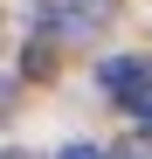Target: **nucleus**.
<instances>
[{
  "label": "nucleus",
  "instance_id": "1",
  "mask_svg": "<svg viewBox=\"0 0 152 159\" xmlns=\"http://www.w3.org/2000/svg\"><path fill=\"white\" fill-rule=\"evenodd\" d=\"M97 83L138 97V90H152V69H145V56H104V62H97Z\"/></svg>",
  "mask_w": 152,
  "mask_h": 159
},
{
  "label": "nucleus",
  "instance_id": "2",
  "mask_svg": "<svg viewBox=\"0 0 152 159\" xmlns=\"http://www.w3.org/2000/svg\"><path fill=\"white\" fill-rule=\"evenodd\" d=\"M124 111H132V125L152 139V90H138V97H124Z\"/></svg>",
  "mask_w": 152,
  "mask_h": 159
},
{
  "label": "nucleus",
  "instance_id": "3",
  "mask_svg": "<svg viewBox=\"0 0 152 159\" xmlns=\"http://www.w3.org/2000/svg\"><path fill=\"white\" fill-rule=\"evenodd\" d=\"M62 159H104L97 145H62Z\"/></svg>",
  "mask_w": 152,
  "mask_h": 159
},
{
  "label": "nucleus",
  "instance_id": "4",
  "mask_svg": "<svg viewBox=\"0 0 152 159\" xmlns=\"http://www.w3.org/2000/svg\"><path fill=\"white\" fill-rule=\"evenodd\" d=\"M97 7H111V0H97Z\"/></svg>",
  "mask_w": 152,
  "mask_h": 159
},
{
  "label": "nucleus",
  "instance_id": "5",
  "mask_svg": "<svg viewBox=\"0 0 152 159\" xmlns=\"http://www.w3.org/2000/svg\"><path fill=\"white\" fill-rule=\"evenodd\" d=\"M7 159H21V152H7Z\"/></svg>",
  "mask_w": 152,
  "mask_h": 159
}]
</instances>
